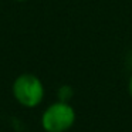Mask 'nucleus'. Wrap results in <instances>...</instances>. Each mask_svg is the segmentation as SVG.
Segmentation results:
<instances>
[{
    "label": "nucleus",
    "instance_id": "obj_1",
    "mask_svg": "<svg viewBox=\"0 0 132 132\" xmlns=\"http://www.w3.org/2000/svg\"><path fill=\"white\" fill-rule=\"evenodd\" d=\"M12 91L16 101L26 108H34L40 105L44 98V85L34 74L19 75L13 82Z\"/></svg>",
    "mask_w": 132,
    "mask_h": 132
},
{
    "label": "nucleus",
    "instance_id": "obj_2",
    "mask_svg": "<svg viewBox=\"0 0 132 132\" xmlns=\"http://www.w3.org/2000/svg\"><path fill=\"white\" fill-rule=\"evenodd\" d=\"M74 122L75 111L67 101L51 104L41 115V126L46 132H65Z\"/></svg>",
    "mask_w": 132,
    "mask_h": 132
},
{
    "label": "nucleus",
    "instance_id": "obj_3",
    "mask_svg": "<svg viewBox=\"0 0 132 132\" xmlns=\"http://www.w3.org/2000/svg\"><path fill=\"white\" fill-rule=\"evenodd\" d=\"M128 92H129V95H131V98H132V74H131L129 81H128Z\"/></svg>",
    "mask_w": 132,
    "mask_h": 132
},
{
    "label": "nucleus",
    "instance_id": "obj_4",
    "mask_svg": "<svg viewBox=\"0 0 132 132\" xmlns=\"http://www.w3.org/2000/svg\"><path fill=\"white\" fill-rule=\"evenodd\" d=\"M16 2H26V0H16Z\"/></svg>",
    "mask_w": 132,
    "mask_h": 132
}]
</instances>
